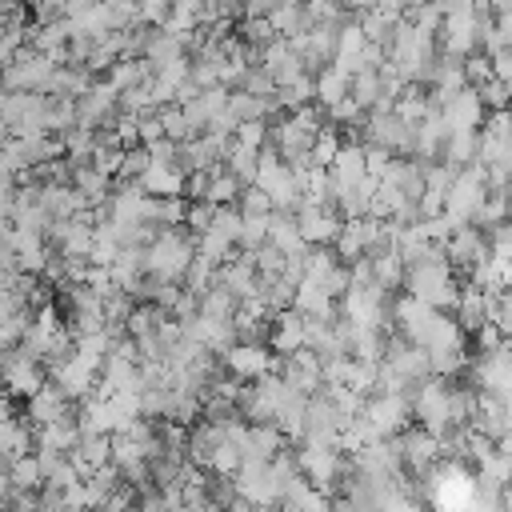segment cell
<instances>
[{
	"instance_id": "e575fe53",
	"label": "cell",
	"mask_w": 512,
	"mask_h": 512,
	"mask_svg": "<svg viewBox=\"0 0 512 512\" xmlns=\"http://www.w3.org/2000/svg\"><path fill=\"white\" fill-rule=\"evenodd\" d=\"M488 60H492V76H496V80H504V84H512V44H504V48L488 52Z\"/></svg>"
},
{
	"instance_id": "44dd1931",
	"label": "cell",
	"mask_w": 512,
	"mask_h": 512,
	"mask_svg": "<svg viewBox=\"0 0 512 512\" xmlns=\"http://www.w3.org/2000/svg\"><path fill=\"white\" fill-rule=\"evenodd\" d=\"M32 420L36 424H52V420H64V408H68V392L64 388H36L32 396Z\"/></svg>"
},
{
	"instance_id": "e0dca14e",
	"label": "cell",
	"mask_w": 512,
	"mask_h": 512,
	"mask_svg": "<svg viewBox=\"0 0 512 512\" xmlns=\"http://www.w3.org/2000/svg\"><path fill=\"white\" fill-rule=\"evenodd\" d=\"M184 168L180 164H160V160H148V168L140 172V188L148 196H184Z\"/></svg>"
},
{
	"instance_id": "7402d4cb",
	"label": "cell",
	"mask_w": 512,
	"mask_h": 512,
	"mask_svg": "<svg viewBox=\"0 0 512 512\" xmlns=\"http://www.w3.org/2000/svg\"><path fill=\"white\" fill-rule=\"evenodd\" d=\"M240 188H244V184H240L224 164H216V168H208V184H204V196H200V200H208V204H236Z\"/></svg>"
},
{
	"instance_id": "484cf974",
	"label": "cell",
	"mask_w": 512,
	"mask_h": 512,
	"mask_svg": "<svg viewBox=\"0 0 512 512\" xmlns=\"http://www.w3.org/2000/svg\"><path fill=\"white\" fill-rule=\"evenodd\" d=\"M76 184L84 192V204H96V200H108V172L104 168H80L76 172Z\"/></svg>"
},
{
	"instance_id": "5b68a950",
	"label": "cell",
	"mask_w": 512,
	"mask_h": 512,
	"mask_svg": "<svg viewBox=\"0 0 512 512\" xmlns=\"http://www.w3.org/2000/svg\"><path fill=\"white\" fill-rule=\"evenodd\" d=\"M296 468L308 484H316L320 492H332L344 480V464L336 444H320V440H304V448L296 452Z\"/></svg>"
},
{
	"instance_id": "83f0119b",
	"label": "cell",
	"mask_w": 512,
	"mask_h": 512,
	"mask_svg": "<svg viewBox=\"0 0 512 512\" xmlns=\"http://www.w3.org/2000/svg\"><path fill=\"white\" fill-rule=\"evenodd\" d=\"M236 208H240L244 216H268V212H272V200H268V192H264L260 184H244L240 196H236Z\"/></svg>"
},
{
	"instance_id": "1f68e13d",
	"label": "cell",
	"mask_w": 512,
	"mask_h": 512,
	"mask_svg": "<svg viewBox=\"0 0 512 512\" xmlns=\"http://www.w3.org/2000/svg\"><path fill=\"white\" fill-rule=\"evenodd\" d=\"M16 488H36L40 480H44V468H40V460H28V456H16V464H12V476H8Z\"/></svg>"
},
{
	"instance_id": "d590c367",
	"label": "cell",
	"mask_w": 512,
	"mask_h": 512,
	"mask_svg": "<svg viewBox=\"0 0 512 512\" xmlns=\"http://www.w3.org/2000/svg\"><path fill=\"white\" fill-rule=\"evenodd\" d=\"M496 324H500L504 336H512V292L508 288L500 292V316H496Z\"/></svg>"
},
{
	"instance_id": "ffe728a7",
	"label": "cell",
	"mask_w": 512,
	"mask_h": 512,
	"mask_svg": "<svg viewBox=\"0 0 512 512\" xmlns=\"http://www.w3.org/2000/svg\"><path fill=\"white\" fill-rule=\"evenodd\" d=\"M480 156V128H460V132H448L444 136V148H440V160L464 168Z\"/></svg>"
},
{
	"instance_id": "d4e9b609",
	"label": "cell",
	"mask_w": 512,
	"mask_h": 512,
	"mask_svg": "<svg viewBox=\"0 0 512 512\" xmlns=\"http://www.w3.org/2000/svg\"><path fill=\"white\" fill-rule=\"evenodd\" d=\"M508 216H512V192H496V188H488V196H484V204L476 208L472 224L492 228V224H500V220H508Z\"/></svg>"
},
{
	"instance_id": "f1b7e54d",
	"label": "cell",
	"mask_w": 512,
	"mask_h": 512,
	"mask_svg": "<svg viewBox=\"0 0 512 512\" xmlns=\"http://www.w3.org/2000/svg\"><path fill=\"white\" fill-rule=\"evenodd\" d=\"M484 232H488V252L500 256V260H512V216L492 224V228H484Z\"/></svg>"
},
{
	"instance_id": "d6a6232c",
	"label": "cell",
	"mask_w": 512,
	"mask_h": 512,
	"mask_svg": "<svg viewBox=\"0 0 512 512\" xmlns=\"http://www.w3.org/2000/svg\"><path fill=\"white\" fill-rule=\"evenodd\" d=\"M148 144L144 148H124V156H120V176H128V180H140V172L148 168Z\"/></svg>"
},
{
	"instance_id": "4fadbf2b",
	"label": "cell",
	"mask_w": 512,
	"mask_h": 512,
	"mask_svg": "<svg viewBox=\"0 0 512 512\" xmlns=\"http://www.w3.org/2000/svg\"><path fill=\"white\" fill-rule=\"evenodd\" d=\"M488 252V232L480 224H456V232L444 240V260L452 268H472Z\"/></svg>"
},
{
	"instance_id": "9c48e42d",
	"label": "cell",
	"mask_w": 512,
	"mask_h": 512,
	"mask_svg": "<svg viewBox=\"0 0 512 512\" xmlns=\"http://www.w3.org/2000/svg\"><path fill=\"white\" fill-rule=\"evenodd\" d=\"M220 360H224L228 376H236V380H256V376H264V372L276 364V356H272L268 348H260L256 340H236V344H228V348L220 352Z\"/></svg>"
},
{
	"instance_id": "2e32d148",
	"label": "cell",
	"mask_w": 512,
	"mask_h": 512,
	"mask_svg": "<svg viewBox=\"0 0 512 512\" xmlns=\"http://www.w3.org/2000/svg\"><path fill=\"white\" fill-rule=\"evenodd\" d=\"M116 88L112 84H88V92H80V100H76V124H84V128H96V124H104L108 116H112V108H116Z\"/></svg>"
},
{
	"instance_id": "8fae6325",
	"label": "cell",
	"mask_w": 512,
	"mask_h": 512,
	"mask_svg": "<svg viewBox=\"0 0 512 512\" xmlns=\"http://www.w3.org/2000/svg\"><path fill=\"white\" fill-rule=\"evenodd\" d=\"M436 312L440 308H432L428 300H420V296H400L396 304H392V320H396V328H400V336L404 340H412V344H424V336H428V328H432V320H436Z\"/></svg>"
},
{
	"instance_id": "7a4b0ae2",
	"label": "cell",
	"mask_w": 512,
	"mask_h": 512,
	"mask_svg": "<svg viewBox=\"0 0 512 512\" xmlns=\"http://www.w3.org/2000/svg\"><path fill=\"white\" fill-rule=\"evenodd\" d=\"M192 256H196L192 236H184L172 224V228H160L148 240V248H144V272H152V280H180L188 272Z\"/></svg>"
},
{
	"instance_id": "6da1fadb",
	"label": "cell",
	"mask_w": 512,
	"mask_h": 512,
	"mask_svg": "<svg viewBox=\"0 0 512 512\" xmlns=\"http://www.w3.org/2000/svg\"><path fill=\"white\" fill-rule=\"evenodd\" d=\"M404 284L412 296L428 300L432 308H444L452 312L456 296H460V284L452 276V264L444 256H428V260H416V264H404Z\"/></svg>"
},
{
	"instance_id": "603a6c76",
	"label": "cell",
	"mask_w": 512,
	"mask_h": 512,
	"mask_svg": "<svg viewBox=\"0 0 512 512\" xmlns=\"http://www.w3.org/2000/svg\"><path fill=\"white\" fill-rule=\"evenodd\" d=\"M4 380H8V388L16 392V396H32L44 380H40V368L32 364V356H20V360H8L4 364Z\"/></svg>"
},
{
	"instance_id": "4316f807",
	"label": "cell",
	"mask_w": 512,
	"mask_h": 512,
	"mask_svg": "<svg viewBox=\"0 0 512 512\" xmlns=\"http://www.w3.org/2000/svg\"><path fill=\"white\" fill-rule=\"evenodd\" d=\"M476 96H480L484 112H496V108H508V104H512V84H504V80L488 76L484 84H476Z\"/></svg>"
},
{
	"instance_id": "cb8c5ba5",
	"label": "cell",
	"mask_w": 512,
	"mask_h": 512,
	"mask_svg": "<svg viewBox=\"0 0 512 512\" xmlns=\"http://www.w3.org/2000/svg\"><path fill=\"white\" fill-rule=\"evenodd\" d=\"M348 88H352V76H348V72H340V68L332 64V68H324V72L316 76V104L328 112L340 96H348Z\"/></svg>"
},
{
	"instance_id": "74e56055",
	"label": "cell",
	"mask_w": 512,
	"mask_h": 512,
	"mask_svg": "<svg viewBox=\"0 0 512 512\" xmlns=\"http://www.w3.org/2000/svg\"><path fill=\"white\" fill-rule=\"evenodd\" d=\"M508 340H512V336H508Z\"/></svg>"
},
{
	"instance_id": "f546056e",
	"label": "cell",
	"mask_w": 512,
	"mask_h": 512,
	"mask_svg": "<svg viewBox=\"0 0 512 512\" xmlns=\"http://www.w3.org/2000/svg\"><path fill=\"white\" fill-rule=\"evenodd\" d=\"M240 32H244V40H248V44H256V52H260L268 40H276V28H272V20H268V16H248V20L240 24Z\"/></svg>"
},
{
	"instance_id": "9a60e30c",
	"label": "cell",
	"mask_w": 512,
	"mask_h": 512,
	"mask_svg": "<svg viewBox=\"0 0 512 512\" xmlns=\"http://www.w3.org/2000/svg\"><path fill=\"white\" fill-rule=\"evenodd\" d=\"M440 116H444L448 132H460V128H480V124H484V104H480L476 88L468 84V88L452 92V96L440 104Z\"/></svg>"
},
{
	"instance_id": "52a82bcc",
	"label": "cell",
	"mask_w": 512,
	"mask_h": 512,
	"mask_svg": "<svg viewBox=\"0 0 512 512\" xmlns=\"http://www.w3.org/2000/svg\"><path fill=\"white\" fill-rule=\"evenodd\" d=\"M360 416H364L380 436H396V432L408 428L412 404H408L404 392H380V396H372V400L360 408Z\"/></svg>"
},
{
	"instance_id": "8992f818",
	"label": "cell",
	"mask_w": 512,
	"mask_h": 512,
	"mask_svg": "<svg viewBox=\"0 0 512 512\" xmlns=\"http://www.w3.org/2000/svg\"><path fill=\"white\" fill-rule=\"evenodd\" d=\"M436 36H440L444 56H468V52H476L480 48V12L476 8H448L444 20H440V28H436Z\"/></svg>"
},
{
	"instance_id": "7c38bea8",
	"label": "cell",
	"mask_w": 512,
	"mask_h": 512,
	"mask_svg": "<svg viewBox=\"0 0 512 512\" xmlns=\"http://www.w3.org/2000/svg\"><path fill=\"white\" fill-rule=\"evenodd\" d=\"M52 76V56L48 52H24V56H12L4 64V80L16 88V92H32V88H44Z\"/></svg>"
},
{
	"instance_id": "ac0fdd59",
	"label": "cell",
	"mask_w": 512,
	"mask_h": 512,
	"mask_svg": "<svg viewBox=\"0 0 512 512\" xmlns=\"http://www.w3.org/2000/svg\"><path fill=\"white\" fill-rule=\"evenodd\" d=\"M268 340H272V352H296L300 344H304V312H296L292 304L288 308H280V312H272V332H268Z\"/></svg>"
},
{
	"instance_id": "8d00e7d4",
	"label": "cell",
	"mask_w": 512,
	"mask_h": 512,
	"mask_svg": "<svg viewBox=\"0 0 512 512\" xmlns=\"http://www.w3.org/2000/svg\"><path fill=\"white\" fill-rule=\"evenodd\" d=\"M344 8H356V12H368V8H376V0H344Z\"/></svg>"
},
{
	"instance_id": "5bb4252c",
	"label": "cell",
	"mask_w": 512,
	"mask_h": 512,
	"mask_svg": "<svg viewBox=\"0 0 512 512\" xmlns=\"http://www.w3.org/2000/svg\"><path fill=\"white\" fill-rule=\"evenodd\" d=\"M260 68L276 80V88L280 84H292L300 72H304V60H300V52L292 48V40H268L264 48H260Z\"/></svg>"
},
{
	"instance_id": "4dcf8cb0",
	"label": "cell",
	"mask_w": 512,
	"mask_h": 512,
	"mask_svg": "<svg viewBox=\"0 0 512 512\" xmlns=\"http://www.w3.org/2000/svg\"><path fill=\"white\" fill-rule=\"evenodd\" d=\"M460 64H464V80L476 88V84H484L488 76H492V60H488V52H468V56H460Z\"/></svg>"
},
{
	"instance_id": "3957f363",
	"label": "cell",
	"mask_w": 512,
	"mask_h": 512,
	"mask_svg": "<svg viewBox=\"0 0 512 512\" xmlns=\"http://www.w3.org/2000/svg\"><path fill=\"white\" fill-rule=\"evenodd\" d=\"M484 196H488V172H484L480 160H472V164H464V168L452 176V184H448V192H444V212H448L452 220H460V224H472V216H476V208L484 204Z\"/></svg>"
},
{
	"instance_id": "836d02e7",
	"label": "cell",
	"mask_w": 512,
	"mask_h": 512,
	"mask_svg": "<svg viewBox=\"0 0 512 512\" xmlns=\"http://www.w3.org/2000/svg\"><path fill=\"white\" fill-rule=\"evenodd\" d=\"M472 336H476V348H480V352H496V348L508 340V336L500 332V324H492V320H484V324H480Z\"/></svg>"
},
{
	"instance_id": "277c9868",
	"label": "cell",
	"mask_w": 512,
	"mask_h": 512,
	"mask_svg": "<svg viewBox=\"0 0 512 512\" xmlns=\"http://www.w3.org/2000/svg\"><path fill=\"white\" fill-rule=\"evenodd\" d=\"M316 132H320L316 108H312V104H300V108H288V116L272 128V140H276V152H280L284 160H300V156H308Z\"/></svg>"
},
{
	"instance_id": "d6986e66",
	"label": "cell",
	"mask_w": 512,
	"mask_h": 512,
	"mask_svg": "<svg viewBox=\"0 0 512 512\" xmlns=\"http://www.w3.org/2000/svg\"><path fill=\"white\" fill-rule=\"evenodd\" d=\"M364 52H368V40H364V32H360V24H344L340 32H336V52H332V64L340 68V72H360L364 68Z\"/></svg>"
},
{
	"instance_id": "ba28073f",
	"label": "cell",
	"mask_w": 512,
	"mask_h": 512,
	"mask_svg": "<svg viewBox=\"0 0 512 512\" xmlns=\"http://www.w3.org/2000/svg\"><path fill=\"white\" fill-rule=\"evenodd\" d=\"M396 444V452H400V464L408 468V472H416V476H424L444 452H440V436L436 432H428L424 424L420 428H404L400 432V440H392Z\"/></svg>"
},
{
	"instance_id": "30bf717a",
	"label": "cell",
	"mask_w": 512,
	"mask_h": 512,
	"mask_svg": "<svg viewBox=\"0 0 512 512\" xmlns=\"http://www.w3.org/2000/svg\"><path fill=\"white\" fill-rule=\"evenodd\" d=\"M292 216H296V228H300V236H304L308 248H316V244H332L336 232H340V216H336L328 204H312V200H304Z\"/></svg>"
}]
</instances>
